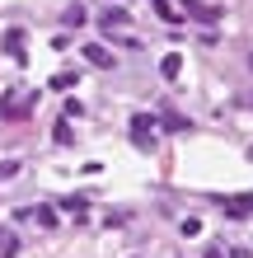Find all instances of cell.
I'll return each instance as SVG.
<instances>
[{
  "label": "cell",
  "mask_w": 253,
  "mask_h": 258,
  "mask_svg": "<svg viewBox=\"0 0 253 258\" xmlns=\"http://www.w3.org/2000/svg\"><path fill=\"white\" fill-rule=\"evenodd\" d=\"M131 141H136V146H150L155 141V122H150V117H131Z\"/></svg>",
  "instance_id": "6da1fadb"
},
{
  "label": "cell",
  "mask_w": 253,
  "mask_h": 258,
  "mask_svg": "<svg viewBox=\"0 0 253 258\" xmlns=\"http://www.w3.org/2000/svg\"><path fill=\"white\" fill-rule=\"evenodd\" d=\"M188 14H192L197 24H216V19H220V10H216V5H202V0H188Z\"/></svg>",
  "instance_id": "7a4b0ae2"
},
{
  "label": "cell",
  "mask_w": 253,
  "mask_h": 258,
  "mask_svg": "<svg viewBox=\"0 0 253 258\" xmlns=\"http://www.w3.org/2000/svg\"><path fill=\"white\" fill-rule=\"evenodd\" d=\"M85 61H89V66H113V52L99 47V42H89V47H85Z\"/></svg>",
  "instance_id": "3957f363"
},
{
  "label": "cell",
  "mask_w": 253,
  "mask_h": 258,
  "mask_svg": "<svg viewBox=\"0 0 253 258\" xmlns=\"http://www.w3.org/2000/svg\"><path fill=\"white\" fill-rule=\"evenodd\" d=\"M220 207H225V216H253V197H230Z\"/></svg>",
  "instance_id": "277c9868"
},
{
  "label": "cell",
  "mask_w": 253,
  "mask_h": 258,
  "mask_svg": "<svg viewBox=\"0 0 253 258\" xmlns=\"http://www.w3.org/2000/svg\"><path fill=\"white\" fill-rule=\"evenodd\" d=\"M5 52L14 56V61H24V33H19V28H10V33H5Z\"/></svg>",
  "instance_id": "5b68a950"
},
{
  "label": "cell",
  "mask_w": 253,
  "mask_h": 258,
  "mask_svg": "<svg viewBox=\"0 0 253 258\" xmlns=\"http://www.w3.org/2000/svg\"><path fill=\"white\" fill-rule=\"evenodd\" d=\"M159 71H164L169 80H178V75H183V56H178V52H169L164 61H159Z\"/></svg>",
  "instance_id": "8992f818"
},
{
  "label": "cell",
  "mask_w": 253,
  "mask_h": 258,
  "mask_svg": "<svg viewBox=\"0 0 253 258\" xmlns=\"http://www.w3.org/2000/svg\"><path fill=\"white\" fill-rule=\"evenodd\" d=\"M28 216H33V221L42 225V230H52V225H56V211H52V207H33Z\"/></svg>",
  "instance_id": "52a82bcc"
},
{
  "label": "cell",
  "mask_w": 253,
  "mask_h": 258,
  "mask_svg": "<svg viewBox=\"0 0 253 258\" xmlns=\"http://www.w3.org/2000/svg\"><path fill=\"white\" fill-rule=\"evenodd\" d=\"M150 5L159 10V19H169V24H178V19H183V14H178V10L169 5V0H150Z\"/></svg>",
  "instance_id": "ba28073f"
},
{
  "label": "cell",
  "mask_w": 253,
  "mask_h": 258,
  "mask_svg": "<svg viewBox=\"0 0 253 258\" xmlns=\"http://www.w3.org/2000/svg\"><path fill=\"white\" fill-rule=\"evenodd\" d=\"M61 211H75V216H85V197H61Z\"/></svg>",
  "instance_id": "9c48e42d"
},
{
  "label": "cell",
  "mask_w": 253,
  "mask_h": 258,
  "mask_svg": "<svg viewBox=\"0 0 253 258\" xmlns=\"http://www.w3.org/2000/svg\"><path fill=\"white\" fill-rule=\"evenodd\" d=\"M70 85H75V75H70V71H61V75H52V89H70Z\"/></svg>",
  "instance_id": "30bf717a"
},
{
  "label": "cell",
  "mask_w": 253,
  "mask_h": 258,
  "mask_svg": "<svg viewBox=\"0 0 253 258\" xmlns=\"http://www.w3.org/2000/svg\"><path fill=\"white\" fill-rule=\"evenodd\" d=\"M206 258H220V249H211V253H206Z\"/></svg>",
  "instance_id": "8fae6325"
},
{
  "label": "cell",
  "mask_w": 253,
  "mask_h": 258,
  "mask_svg": "<svg viewBox=\"0 0 253 258\" xmlns=\"http://www.w3.org/2000/svg\"><path fill=\"white\" fill-rule=\"evenodd\" d=\"M0 244H5V235H0Z\"/></svg>",
  "instance_id": "7c38bea8"
},
{
  "label": "cell",
  "mask_w": 253,
  "mask_h": 258,
  "mask_svg": "<svg viewBox=\"0 0 253 258\" xmlns=\"http://www.w3.org/2000/svg\"><path fill=\"white\" fill-rule=\"evenodd\" d=\"M248 66H253V56H248Z\"/></svg>",
  "instance_id": "4fadbf2b"
}]
</instances>
